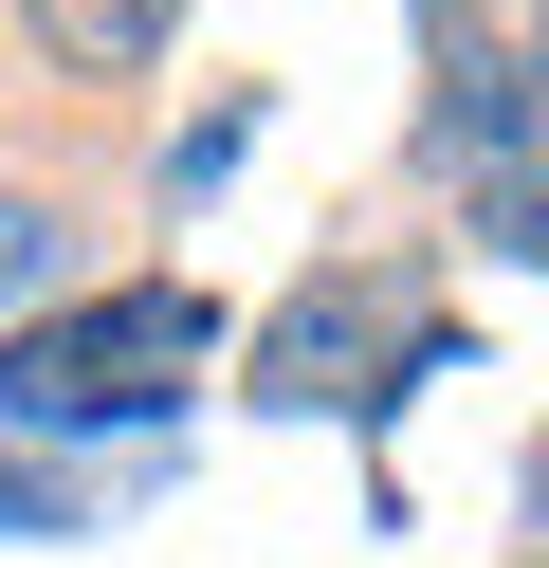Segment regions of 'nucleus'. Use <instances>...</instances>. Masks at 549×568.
I'll return each instance as SVG.
<instances>
[{"instance_id":"obj_2","label":"nucleus","mask_w":549,"mask_h":568,"mask_svg":"<svg viewBox=\"0 0 549 568\" xmlns=\"http://www.w3.org/2000/svg\"><path fill=\"white\" fill-rule=\"evenodd\" d=\"M19 38L55 55L73 92H146V74L183 55V0H19Z\"/></svg>"},{"instance_id":"obj_3","label":"nucleus","mask_w":549,"mask_h":568,"mask_svg":"<svg viewBox=\"0 0 549 568\" xmlns=\"http://www.w3.org/2000/svg\"><path fill=\"white\" fill-rule=\"evenodd\" d=\"M37 294H73V202L0 184V312H37Z\"/></svg>"},{"instance_id":"obj_1","label":"nucleus","mask_w":549,"mask_h":568,"mask_svg":"<svg viewBox=\"0 0 549 568\" xmlns=\"http://www.w3.org/2000/svg\"><path fill=\"white\" fill-rule=\"evenodd\" d=\"M183 367H202V294H110V312H73L55 348L19 331L0 404H73V422H110V404H165Z\"/></svg>"}]
</instances>
